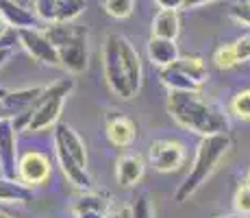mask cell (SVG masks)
<instances>
[{
    "label": "cell",
    "mask_w": 250,
    "mask_h": 218,
    "mask_svg": "<svg viewBox=\"0 0 250 218\" xmlns=\"http://www.w3.org/2000/svg\"><path fill=\"white\" fill-rule=\"evenodd\" d=\"M57 157H59V164H61V168H63L65 177H68L76 188H85V190H87V188L91 186V179L87 174V168L79 166V164H76L74 159L68 155V151H65V148H61V146H57Z\"/></svg>",
    "instance_id": "18"
},
{
    "label": "cell",
    "mask_w": 250,
    "mask_h": 218,
    "mask_svg": "<svg viewBox=\"0 0 250 218\" xmlns=\"http://www.w3.org/2000/svg\"><path fill=\"white\" fill-rule=\"evenodd\" d=\"M213 61H215V66L222 68V70H229V68L237 66L239 59H237V55H235V46L233 44L220 46L218 50H215V55H213Z\"/></svg>",
    "instance_id": "23"
},
{
    "label": "cell",
    "mask_w": 250,
    "mask_h": 218,
    "mask_svg": "<svg viewBox=\"0 0 250 218\" xmlns=\"http://www.w3.org/2000/svg\"><path fill=\"white\" fill-rule=\"evenodd\" d=\"M4 31V26H2V22H0V33H2Z\"/></svg>",
    "instance_id": "38"
},
{
    "label": "cell",
    "mask_w": 250,
    "mask_h": 218,
    "mask_svg": "<svg viewBox=\"0 0 250 218\" xmlns=\"http://www.w3.org/2000/svg\"><path fill=\"white\" fill-rule=\"evenodd\" d=\"M120 57H122V66L126 72L128 85H131L133 94H137V90L142 87V61H139L137 50L133 48V44L124 37H120Z\"/></svg>",
    "instance_id": "12"
},
{
    "label": "cell",
    "mask_w": 250,
    "mask_h": 218,
    "mask_svg": "<svg viewBox=\"0 0 250 218\" xmlns=\"http://www.w3.org/2000/svg\"><path fill=\"white\" fill-rule=\"evenodd\" d=\"M115 174H118L120 186H124V188L135 186L139 179L144 177V162H142V157H137V155H124V157H120Z\"/></svg>",
    "instance_id": "17"
},
{
    "label": "cell",
    "mask_w": 250,
    "mask_h": 218,
    "mask_svg": "<svg viewBox=\"0 0 250 218\" xmlns=\"http://www.w3.org/2000/svg\"><path fill=\"white\" fill-rule=\"evenodd\" d=\"M183 159H185V151L179 142L172 140H155L150 144V164L155 170L159 172H172L179 170Z\"/></svg>",
    "instance_id": "6"
},
{
    "label": "cell",
    "mask_w": 250,
    "mask_h": 218,
    "mask_svg": "<svg viewBox=\"0 0 250 218\" xmlns=\"http://www.w3.org/2000/svg\"><path fill=\"white\" fill-rule=\"evenodd\" d=\"M81 31H85V26H81V24H72V22H52V26L46 28V35L48 40L57 46V50H59L61 46H65L68 42H72L76 35H79Z\"/></svg>",
    "instance_id": "21"
},
{
    "label": "cell",
    "mask_w": 250,
    "mask_h": 218,
    "mask_svg": "<svg viewBox=\"0 0 250 218\" xmlns=\"http://www.w3.org/2000/svg\"><path fill=\"white\" fill-rule=\"evenodd\" d=\"M181 31V18L176 9H161L152 20V37L176 40Z\"/></svg>",
    "instance_id": "15"
},
{
    "label": "cell",
    "mask_w": 250,
    "mask_h": 218,
    "mask_svg": "<svg viewBox=\"0 0 250 218\" xmlns=\"http://www.w3.org/2000/svg\"><path fill=\"white\" fill-rule=\"evenodd\" d=\"M4 94H7V92H4V90H0V98H2V96H4Z\"/></svg>",
    "instance_id": "36"
},
{
    "label": "cell",
    "mask_w": 250,
    "mask_h": 218,
    "mask_svg": "<svg viewBox=\"0 0 250 218\" xmlns=\"http://www.w3.org/2000/svg\"><path fill=\"white\" fill-rule=\"evenodd\" d=\"M0 13H2L4 22L16 26L18 31L22 28H35V16L28 9H24L16 0H0Z\"/></svg>",
    "instance_id": "16"
},
{
    "label": "cell",
    "mask_w": 250,
    "mask_h": 218,
    "mask_svg": "<svg viewBox=\"0 0 250 218\" xmlns=\"http://www.w3.org/2000/svg\"><path fill=\"white\" fill-rule=\"evenodd\" d=\"M233 46H235V55H237L239 64H242V61H248V59H250V33L242 35L237 42L233 44Z\"/></svg>",
    "instance_id": "29"
},
{
    "label": "cell",
    "mask_w": 250,
    "mask_h": 218,
    "mask_svg": "<svg viewBox=\"0 0 250 218\" xmlns=\"http://www.w3.org/2000/svg\"><path fill=\"white\" fill-rule=\"evenodd\" d=\"M59 57H61V66L68 72H72V74L85 72V68H87V28L81 31L65 46H61Z\"/></svg>",
    "instance_id": "8"
},
{
    "label": "cell",
    "mask_w": 250,
    "mask_h": 218,
    "mask_svg": "<svg viewBox=\"0 0 250 218\" xmlns=\"http://www.w3.org/2000/svg\"><path fill=\"white\" fill-rule=\"evenodd\" d=\"M229 148H230L229 133H218V135H207V138H203V142L198 144V151H196L194 166H191L189 174L185 177V181L181 183L174 194L176 201L183 203L194 194L207 181V177L215 170L218 162L229 153Z\"/></svg>",
    "instance_id": "2"
},
{
    "label": "cell",
    "mask_w": 250,
    "mask_h": 218,
    "mask_svg": "<svg viewBox=\"0 0 250 218\" xmlns=\"http://www.w3.org/2000/svg\"><path fill=\"white\" fill-rule=\"evenodd\" d=\"M55 144L61 148H65L68 155L74 159L79 166L87 168V151H85V142L81 140V135L76 133L70 124L59 122L55 129Z\"/></svg>",
    "instance_id": "9"
},
{
    "label": "cell",
    "mask_w": 250,
    "mask_h": 218,
    "mask_svg": "<svg viewBox=\"0 0 250 218\" xmlns=\"http://www.w3.org/2000/svg\"><path fill=\"white\" fill-rule=\"evenodd\" d=\"M0 201L4 203H31L33 190L24 183H18L16 179H0Z\"/></svg>",
    "instance_id": "19"
},
{
    "label": "cell",
    "mask_w": 250,
    "mask_h": 218,
    "mask_svg": "<svg viewBox=\"0 0 250 218\" xmlns=\"http://www.w3.org/2000/svg\"><path fill=\"white\" fill-rule=\"evenodd\" d=\"M161 81L163 85L170 87V92H196L198 90V83L185 76L181 70H176L174 66H167V68H161Z\"/></svg>",
    "instance_id": "22"
},
{
    "label": "cell",
    "mask_w": 250,
    "mask_h": 218,
    "mask_svg": "<svg viewBox=\"0 0 250 218\" xmlns=\"http://www.w3.org/2000/svg\"><path fill=\"white\" fill-rule=\"evenodd\" d=\"M230 109H233V114L239 116V118L250 120V90L239 92L233 98V103H230Z\"/></svg>",
    "instance_id": "25"
},
{
    "label": "cell",
    "mask_w": 250,
    "mask_h": 218,
    "mask_svg": "<svg viewBox=\"0 0 250 218\" xmlns=\"http://www.w3.org/2000/svg\"><path fill=\"white\" fill-rule=\"evenodd\" d=\"M229 16L233 18L235 22H239V24H244V26L250 28V0H244V2L230 7L229 9Z\"/></svg>",
    "instance_id": "28"
},
{
    "label": "cell",
    "mask_w": 250,
    "mask_h": 218,
    "mask_svg": "<svg viewBox=\"0 0 250 218\" xmlns=\"http://www.w3.org/2000/svg\"><path fill=\"white\" fill-rule=\"evenodd\" d=\"M215 218H242V214H227V216H215Z\"/></svg>",
    "instance_id": "34"
},
{
    "label": "cell",
    "mask_w": 250,
    "mask_h": 218,
    "mask_svg": "<svg viewBox=\"0 0 250 218\" xmlns=\"http://www.w3.org/2000/svg\"><path fill=\"white\" fill-rule=\"evenodd\" d=\"M72 87H74V81L72 79H63L50 87H44V92L37 98V103L33 105V109H28L26 129L42 131V129L50 127V124H55L61 114V107H63L65 96L72 92Z\"/></svg>",
    "instance_id": "3"
},
{
    "label": "cell",
    "mask_w": 250,
    "mask_h": 218,
    "mask_svg": "<svg viewBox=\"0 0 250 218\" xmlns=\"http://www.w3.org/2000/svg\"><path fill=\"white\" fill-rule=\"evenodd\" d=\"M107 138L109 142L113 144V146H128V144H133V140H135V133H137V127L135 122H133L128 116L124 114H107Z\"/></svg>",
    "instance_id": "10"
},
{
    "label": "cell",
    "mask_w": 250,
    "mask_h": 218,
    "mask_svg": "<svg viewBox=\"0 0 250 218\" xmlns=\"http://www.w3.org/2000/svg\"><path fill=\"white\" fill-rule=\"evenodd\" d=\"M104 11L113 18H128L133 13V0H103Z\"/></svg>",
    "instance_id": "24"
},
{
    "label": "cell",
    "mask_w": 250,
    "mask_h": 218,
    "mask_svg": "<svg viewBox=\"0 0 250 218\" xmlns=\"http://www.w3.org/2000/svg\"><path fill=\"white\" fill-rule=\"evenodd\" d=\"M0 170L2 177L16 179L20 174V164H18V148H16V129L11 120L0 122Z\"/></svg>",
    "instance_id": "7"
},
{
    "label": "cell",
    "mask_w": 250,
    "mask_h": 218,
    "mask_svg": "<svg viewBox=\"0 0 250 218\" xmlns=\"http://www.w3.org/2000/svg\"><path fill=\"white\" fill-rule=\"evenodd\" d=\"M176 70H181L185 76H189L194 83H205L209 72H207V66L200 57H194V55H185V57H179V59L172 64Z\"/></svg>",
    "instance_id": "20"
},
{
    "label": "cell",
    "mask_w": 250,
    "mask_h": 218,
    "mask_svg": "<svg viewBox=\"0 0 250 218\" xmlns=\"http://www.w3.org/2000/svg\"><path fill=\"white\" fill-rule=\"evenodd\" d=\"M50 174V162L46 155L28 151L20 159V177L24 183H44Z\"/></svg>",
    "instance_id": "11"
},
{
    "label": "cell",
    "mask_w": 250,
    "mask_h": 218,
    "mask_svg": "<svg viewBox=\"0 0 250 218\" xmlns=\"http://www.w3.org/2000/svg\"><path fill=\"white\" fill-rule=\"evenodd\" d=\"M205 2H213V0H187L185 7H198V4H205Z\"/></svg>",
    "instance_id": "32"
},
{
    "label": "cell",
    "mask_w": 250,
    "mask_h": 218,
    "mask_svg": "<svg viewBox=\"0 0 250 218\" xmlns=\"http://www.w3.org/2000/svg\"><path fill=\"white\" fill-rule=\"evenodd\" d=\"M109 203L111 201L107 194L91 192V194H85L76 201L74 214L76 218H109Z\"/></svg>",
    "instance_id": "13"
},
{
    "label": "cell",
    "mask_w": 250,
    "mask_h": 218,
    "mask_svg": "<svg viewBox=\"0 0 250 218\" xmlns=\"http://www.w3.org/2000/svg\"><path fill=\"white\" fill-rule=\"evenodd\" d=\"M233 201H235V210H237V214L250 216V186H248L246 181H244L242 186L237 188Z\"/></svg>",
    "instance_id": "26"
},
{
    "label": "cell",
    "mask_w": 250,
    "mask_h": 218,
    "mask_svg": "<svg viewBox=\"0 0 250 218\" xmlns=\"http://www.w3.org/2000/svg\"><path fill=\"white\" fill-rule=\"evenodd\" d=\"M7 57H9V48L7 46H0V68H2L4 61H7Z\"/></svg>",
    "instance_id": "31"
},
{
    "label": "cell",
    "mask_w": 250,
    "mask_h": 218,
    "mask_svg": "<svg viewBox=\"0 0 250 218\" xmlns=\"http://www.w3.org/2000/svg\"><path fill=\"white\" fill-rule=\"evenodd\" d=\"M157 2H159L163 9H179L187 2V0H157Z\"/></svg>",
    "instance_id": "30"
},
{
    "label": "cell",
    "mask_w": 250,
    "mask_h": 218,
    "mask_svg": "<svg viewBox=\"0 0 250 218\" xmlns=\"http://www.w3.org/2000/svg\"><path fill=\"white\" fill-rule=\"evenodd\" d=\"M118 218H131V210H128V207H124V210L118 214Z\"/></svg>",
    "instance_id": "33"
},
{
    "label": "cell",
    "mask_w": 250,
    "mask_h": 218,
    "mask_svg": "<svg viewBox=\"0 0 250 218\" xmlns=\"http://www.w3.org/2000/svg\"><path fill=\"white\" fill-rule=\"evenodd\" d=\"M131 218H155V210H152V203H150V198H148V194H142L133 203Z\"/></svg>",
    "instance_id": "27"
},
{
    "label": "cell",
    "mask_w": 250,
    "mask_h": 218,
    "mask_svg": "<svg viewBox=\"0 0 250 218\" xmlns=\"http://www.w3.org/2000/svg\"><path fill=\"white\" fill-rule=\"evenodd\" d=\"M18 35H20L22 46L26 48L33 59L42 61L46 66H61L59 50H57L55 44L48 40L46 33H40L35 28H22V31H18Z\"/></svg>",
    "instance_id": "5"
},
{
    "label": "cell",
    "mask_w": 250,
    "mask_h": 218,
    "mask_svg": "<svg viewBox=\"0 0 250 218\" xmlns=\"http://www.w3.org/2000/svg\"><path fill=\"white\" fill-rule=\"evenodd\" d=\"M148 57L152 64L159 68H167L179 59V48H176L174 40H163V37H150L148 42Z\"/></svg>",
    "instance_id": "14"
},
{
    "label": "cell",
    "mask_w": 250,
    "mask_h": 218,
    "mask_svg": "<svg viewBox=\"0 0 250 218\" xmlns=\"http://www.w3.org/2000/svg\"><path fill=\"white\" fill-rule=\"evenodd\" d=\"M0 218H11V216H9V214H2V212H0Z\"/></svg>",
    "instance_id": "35"
},
{
    "label": "cell",
    "mask_w": 250,
    "mask_h": 218,
    "mask_svg": "<svg viewBox=\"0 0 250 218\" xmlns=\"http://www.w3.org/2000/svg\"><path fill=\"white\" fill-rule=\"evenodd\" d=\"M167 111L181 124L200 135H218L229 131V118L220 107L207 103L196 92H170L167 96Z\"/></svg>",
    "instance_id": "1"
},
{
    "label": "cell",
    "mask_w": 250,
    "mask_h": 218,
    "mask_svg": "<svg viewBox=\"0 0 250 218\" xmlns=\"http://www.w3.org/2000/svg\"><path fill=\"white\" fill-rule=\"evenodd\" d=\"M246 183H248V186H250V172H248V177H246Z\"/></svg>",
    "instance_id": "37"
},
{
    "label": "cell",
    "mask_w": 250,
    "mask_h": 218,
    "mask_svg": "<svg viewBox=\"0 0 250 218\" xmlns=\"http://www.w3.org/2000/svg\"><path fill=\"white\" fill-rule=\"evenodd\" d=\"M103 68H104V79H107L109 90L120 98H133V90L128 85L126 72L122 66V57H120V35H107L103 50Z\"/></svg>",
    "instance_id": "4"
}]
</instances>
